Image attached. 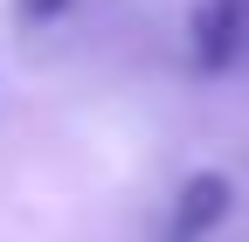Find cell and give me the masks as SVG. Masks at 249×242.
Segmentation results:
<instances>
[{
    "label": "cell",
    "mask_w": 249,
    "mask_h": 242,
    "mask_svg": "<svg viewBox=\"0 0 249 242\" xmlns=\"http://www.w3.org/2000/svg\"><path fill=\"white\" fill-rule=\"evenodd\" d=\"M229 14H235V35H242V49H249V0H229Z\"/></svg>",
    "instance_id": "3"
},
{
    "label": "cell",
    "mask_w": 249,
    "mask_h": 242,
    "mask_svg": "<svg viewBox=\"0 0 249 242\" xmlns=\"http://www.w3.org/2000/svg\"><path fill=\"white\" fill-rule=\"evenodd\" d=\"M229 207H235V187H229V173H187L180 180V194H173V215H166V242H208L214 228L229 222Z\"/></svg>",
    "instance_id": "1"
},
{
    "label": "cell",
    "mask_w": 249,
    "mask_h": 242,
    "mask_svg": "<svg viewBox=\"0 0 249 242\" xmlns=\"http://www.w3.org/2000/svg\"><path fill=\"white\" fill-rule=\"evenodd\" d=\"M70 7H76V0H14V14H21L28 28H49L55 14H70Z\"/></svg>",
    "instance_id": "2"
}]
</instances>
